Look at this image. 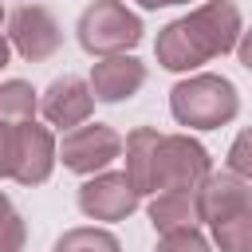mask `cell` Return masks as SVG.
I'll return each mask as SVG.
<instances>
[{
	"label": "cell",
	"mask_w": 252,
	"mask_h": 252,
	"mask_svg": "<svg viewBox=\"0 0 252 252\" xmlns=\"http://www.w3.org/2000/svg\"><path fill=\"white\" fill-rule=\"evenodd\" d=\"M240 32H244V12L236 0H201L197 8L169 20L158 32V39H154L158 67H165L173 75H189L201 63L228 55L236 47Z\"/></svg>",
	"instance_id": "6da1fadb"
},
{
	"label": "cell",
	"mask_w": 252,
	"mask_h": 252,
	"mask_svg": "<svg viewBox=\"0 0 252 252\" xmlns=\"http://www.w3.org/2000/svg\"><path fill=\"white\" fill-rule=\"evenodd\" d=\"M169 114L189 130H220L240 118V91L232 79L213 71H189L169 91Z\"/></svg>",
	"instance_id": "7a4b0ae2"
},
{
	"label": "cell",
	"mask_w": 252,
	"mask_h": 252,
	"mask_svg": "<svg viewBox=\"0 0 252 252\" xmlns=\"http://www.w3.org/2000/svg\"><path fill=\"white\" fill-rule=\"evenodd\" d=\"M142 16L126 0H91L75 20V39L87 55H118L142 43Z\"/></svg>",
	"instance_id": "3957f363"
},
{
	"label": "cell",
	"mask_w": 252,
	"mask_h": 252,
	"mask_svg": "<svg viewBox=\"0 0 252 252\" xmlns=\"http://www.w3.org/2000/svg\"><path fill=\"white\" fill-rule=\"evenodd\" d=\"M209 169H213V158L197 138H189V134H158L146 197L150 193H165V189H197Z\"/></svg>",
	"instance_id": "277c9868"
},
{
	"label": "cell",
	"mask_w": 252,
	"mask_h": 252,
	"mask_svg": "<svg viewBox=\"0 0 252 252\" xmlns=\"http://www.w3.org/2000/svg\"><path fill=\"white\" fill-rule=\"evenodd\" d=\"M122 158V134L106 122H79L71 130H63V138L55 142V161H63L67 173L91 177L98 169H110V161Z\"/></svg>",
	"instance_id": "5b68a950"
},
{
	"label": "cell",
	"mask_w": 252,
	"mask_h": 252,
	"mask_svg": "<svg viewBox=\"0 0 252 252\" xmlns=\"http://www.w3.org/2000/svg\"><path fill=\"white\" fill-rule=\"evenodd\" d=\"M8 47L24 63H47L63 47V24L47 4H20L8 12Z\"/></svg>",
	"instance_id": "8992f818"
},
{
	"label": "cell",
	"mask_w": 252,
	"mask_h": 252,
	"mask_svg": "<svg viewBox=\"0 0 252 252\" xmlns=\"http://www.w3.org/2000/svg\"><path fill=\"white\" fill-rule=\"evenodd\" d=\"M75 205L87 220H98V224H118V220H130L142 205V193L130 185V177L122 169H98L91 177H83L79 193H75Z\"/></svg>",
	"instance_id": "52a82bcc"
},
{
	"label": "cell",
	"mask_w": 252,
	"mask_h": 252,
	"mask_svg": "<svg viewBox=\"0 0 252 252\" xmlns=\"http://www.w3.org/2000/svg\"><path fill=\"white\" fill-rule=\"evenodd\" d=\"M55 165H59L55 161V130L35 118L12 122V173H8V181L35 189L55 173Z\"/></svg>",
	"instance_id": "ba28073f"
},
{
	"label": "cell",
	"mask_w": 252,
	"mask_h": 252,
	"mask_svg": "<svg viewBox=\"0 0 252 252\" xmlns=\"http://www.w3.org/2000/svg\"><path fill=\"white\" fill-rule=\"evenodd\" d=\"M150 71L138 55L130 51H118V55H98L91 63V75H87V87L94 94V102H106V106H118L126 98H134L142 87H146Z\"/></svg>",
	"instance_id": "9c48e42d"
},
{
	"label": "cell",
	"mask_w": 252,
	"mask_h": 252,
	"mask_svg": "<svg viewBox=\"0 0 252 252\" xmlns=\"http://www.w3.org/2000/svg\"><path fill=\"white\" fill-rule=\"evenodd\" d=\"M35 114H39L47 126H55V130H71V126H79V122H87V118L94 114V94H91L87 79H79V75H59V79H51V83L39 91Z\"/></svg>",
	"instance_id": "30bf717a"
},
{
	"label": "cell",
	"mask_w": 252,
	"mask_h": 252,
	"mask_svg": "<svg viewBox=\"0 0 252 252\" xmlns=\"http://www.w3.org/2000/svg\"><path fill=\"white\" fill-rule=\"evenodd\" d=\"M248 209H252V177H240V173L220 165V169H209L205 181L197 185L201 224H213V220H224V217H236Z\"/></svg>",
	"instance_id": "8fae6325"
},
{
	"label": "cell",
	"mask_w": 252,
	"mask_h": 252,
	"mask_svg": "<svg viewBox=\"0 0 252 252\" xmlns=\"http://www.w3.org/2000/svg\"><path fill=\"white\" fill-rule=\"evenodd\" d=\"M146 217H150L154 232H173V228L201 224V217H197V189H165V193H150V201H146Z\"/></svg>",
	"instance_id": "7c38bea8"
},
{
	"label": "cell",
	"mask_w": 252,
	"mask_h": 252,
	"mask_svg": "<svg viewBox=\"0 0 252 252\" xmlns=\"http://www.w3.org/2000/svg\"><path fill=\"white\" fill-rule=\"evenodd\" d=\"M154 146H158V126H134L126 138H122V154H126V177L130 185L146 197V185H150V161H154Z\"/></svg>",
	"instance_id": "4fadbf2b"
},
{
	"label": "cell",
	"mask_w": 252,
	"mask_h": 252,
	"mask_svg": "<svg viewBox=\"0 0 252 252\" xmlns=\"http://www.w3.org/2000/svg\"><path fill=\"white\" fill-rule=\"evenodd\" d=\"M51 252H122V240L102 224H75L63 236H55Z\"/></svg>",
	"instance_id": "5bb4252c"
},
{
	"label": "cell",
	"mask_w": 252,
	"mask_h": 252,
	"mask_svg": "<svg viewBox=\"0 0 252 252\" xmlns=\"http://www.w3.org/2000/svg\"><path fill=\"white\" fill-rule=\"evenodd\" d=\"M209 244L217 252H252V209L236 213V217H224V220H213L209 224Z\"/></svg>",
	"instance_id": "9a60e30c"
},
{
	"label": "cell",
	"mask_w": 252,
	"mask_h": 252,
	"mask_svg": "<svg viewBox=\"0 0 252 252\" xmlns=\"http://www.w3.org/2000/svg\"><path fill=\"white\" fill-rule=\"evenodd\" d=\"M35 106H39V91L28 79H4L0 83V122L35 118Z\"/></svg>",
	"instance_id": "2e32d148"
},
{
	"label": "cell",
	"mask_w": 252,
	"mask_h": 252,
	"mask_svg": "<svg viewBox=\"0 0 252 252\" xmlns=\"http://www.w3.org/2000/svg\"><path fill=\"white\" fill-rule=\"evenodd\" d=\"M24 244H28V224L12 205V197L0 189V252H24Z\"/></svg>",
	"instance_id": "e0dca14e"
},
{
	"label": "cell",
	"mask_w": 252,
	"mask_h": 252,
	"mask_svg": "<svg viewBox=\"0 0 252 252\" xmlns=\"http://www.w3.org/2000/svg\"><path fill=\"white\" fill-rule=\"evenodd\" d=\"M154 252H217L209 244V236L201 232V224H189V228H173V232H158V244Z\"/></svg>",
	"instance_id": "ac0fdd59"
},
{
	"label": "cell",
	"mask_w": 252,
	"mask_h": 252,
	"mask_svg": "<svg viewBox=\"0 0 252 252\" xmlns=\"http://www.w3.org/2000/svg\"><path fill=\"white\" fill-rule=\"evenodd\" d=\"M224 169H232V173H240V177H252V158H248V130H240L236 134V142H232V150H228V165Z\"/></svg>",
	"instance_id": "d6986e66"
},
{
	"label": "cell",
	"mask_w": 252,
	"mask_h": 252,
	"mask_svg": "<svg viewBox=\"0 0 252 252\" xmlns=\"http://www.w3.org/2000/svg\"><path fill=\"white\" fill-rule=\"evenodd\" d=\"M12 173V122H0V181Z\"/></svg>",
	"instance_id": "ffe728a7"
},
{
	"label": "cell",
	"mask_w": 252,
	"mask_h": 252,
	"mask_svg": "<svg viewBox=\"0 0 252 252\" xmlns=\"http://www.w3.org/2000/svg\"><path fill=\"white\" fill-rule=\"evenodd\" d=\"M134 4L146 12H158V8H173V4H189V0H134Z\"/></svg>",
	"instance_id": "44dd1931"
},
{
	"label": "cell",
	"mask_w": 252,
	"mask_h": 252,
	"mask_svg": "<svg viewBox=\"0 0 252 252\" xmlns=\"http://www.w3.org/2000/svg\"><path fill=\"white\" fill-rule=\"evenodd\" d=\"M8 63H12V47H8V35L0 32V71H4Z\"/></svg>",
	"instance_id": "7402d4cb"
},
{
	"label": "cell",
	"mask_w": 252,
	"mask_h": 252,
	"mask_svg": "<svg viewBox=\"0 0 252 252\" xmlns=\"http://www.w3.org/2000/svg\"><path fill=\"white\" fill-rule=\"evenodd\" d=\"M4 20H8V12H4V0H0V28H4Z\"/></svg>",
	"instance_id": "603a6c76"
}]
</instances>
